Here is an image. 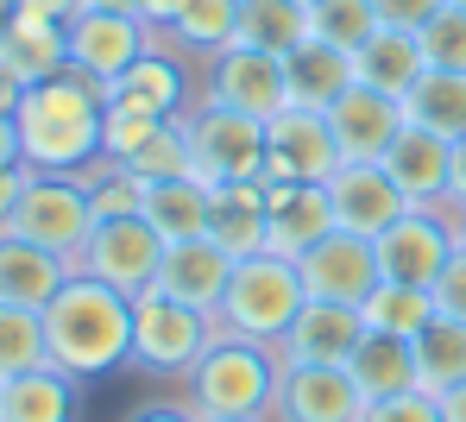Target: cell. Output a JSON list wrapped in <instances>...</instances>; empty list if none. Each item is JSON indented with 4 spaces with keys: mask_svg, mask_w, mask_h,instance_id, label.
I'll use <instances>...</instances> for the list:
<instances>
[{
    "mask_svg": "<svg viewBox=\"0 0 466 422\" xmlns=\"http://www.w3.org/2000/svg\"><path fill=\"white\" fill-rule=\"evenodd\" d=\"M101 120H107V88L82 70H64L51 83L19 88L13 126H19V158L25 170H57L88 176L101 165Z\"/></svg>",
    "mask_w": 466,
    "mask_h": 422,
    "instance_id": "obj_1",
    "label": "cell"
},
{
    "mask_svg": "<svg viewBox=\"0 0 466 422\" xmlns=\"http://www.w3.org/2000/svg\"><path fill=\"white\" fill-rule=\"evenodd\" d=\"M45 340H51V366H64L70 378L82 385L107 378L133 366V296L76 271L45 309Z\"/></svg>",
    "mask_w": 466,
    "mask_h": 422,
    "instance_id": "obj_2",
    "label": "cell"
},
{
    "mask_svg": "<svg viewBox=\"0 0 466 422\" xmlns=\"http://www.w3.org/2000/svg\"><path fill=\"white\" fill-rule=\"evenodd\" d=\"M278 347L265 340H233L215 328V340L202 347V359L183 372V404L196 417H252V422H271V404H278Z\"/></svg>",
    "mask_w": 466,
    "mask_h": 422,
    "instance_id": "obj_3",
    "label": "cell"
},
{
    "mask_svg": "<svg viewBox=\"0 0 466 422\" xmlns=\"http://www.w3.org/2000/svg\"><path fill=\"white\" fill-rule=\"evenodd\" d=\"M303 303H309V290H303L297 258L252 253V258L233 265V284H228V296H221V309H215V328L233 335V340H265V347H278Z\"/></svg>",
    "mask_w": 466,
    "mask_h": 422,
    "instance_id": "obj_4",
    "label": "cell"
},
{
    "mask_svg": "<svg viewBox=\"0 0 466 422\" xmlns=\"http://www.w3.org/2000/svg\"><path fill=\"white\" fill-rule=\"evenodd\" d=\"M6 234L45 246V253L70 258L76 265L88 234H95V202H88V183L82 176H57V170H32L25 176V196L6 221Z\"/></svg>",
    "mask_w": 466,
    "mask_h": 422,
    "instance_id": "obj_5",
    "label": "cell"
},
{
    "mask_svg": "<svg viewBox=\"0 0 466 422\" xmlns=\"http://www.w3.org/2000/svg\"><path fill=\"white\" fill-rule=\"evenodd\" d=\"M215 340V316L208 309H189L164 290H139L133 296V366L152 372V378H183L202 347Z\"/></svg>",
    "mask_w": 466,
    "mask_h": 422,
    "instance_id": "obj_6",
    "label": "cell"
},
{
    "mask_svg": "<svg viewBox=\"0 0 466 422\" xmlns=\"http://www.w3.org/2000/svg\"><path fill=\"white\" fill-rule=\"evenodd\" d=\"M183 126H189V176H202L208 189L265 170V126L271 120L233 114L221 101H202L196 95V107L183 114Z\"/></svg>",
    "mask_w": 466,
    "mask_h": 422,
    "instance_id": "obj_7",
    "label": "cell"
},
{
    "mask_svg": "<svg viewBox=\"0 0 466 422\" xmlns=\"http://www.w3.org/2000/svg\"><path fill=\"white\" fill-rule=\"evenodd\" d=\"M202 101H221L233 114H252V120H278L290 101V64L258 51V45H228L221 57L202 64Z\"/></svg>",
    "mask_w": 466,
    "mask_h": 422,
    "instance_id": "obj_8",
    "label": "cell"
},
{
    "mask_svg": "<svg viewBox=\"0 0 466 422\" xmlns=\"http://www.w3.org/2000/svg\"><path fill=\"white\" fill-rule=\"evenodd\" d=\"M157 265H164V234H157L146 215H120V221H95L88 246H82L76 271L95 284H114L120 296H139L157 284Z\"/></svg>",
    "mask_w": 466,
    "mask_h": 422,
    "instance_id": "obj_9",
    "label": "cell"
},
{
    "mask_svg": "<svg viewBox=\"0 0 466 422\" xmlns=\"http://www.w3.org/2000/svg\"><path fill=\"white\" fill-rule=\"evenodd\" d=\"M454 246H461L454 208H410V215H397L385 234L372 240L379 277L385 284H422V290L441 277V265L454 258Z\"/></svg>",
    "mask_w": 466,
    "mask_h": 422,
    "instance_id": "obj_10",
    "label": "cell"
},
{
    "mask_svg": "<svg viewBox=\"0 0 466 422\" xmlns=\"http://www.w3.org/2000/svg\"><path fill=\"white\" fill-rule=\"evenodd\" d=\"M340 170V146L328 133V114L315 107H284L265 126V183H328Z\"/></svg>",
    "mask_w": 466,
    "mask_h": 422,
    "instance_id": "obj_11",
    "label": "cell"
},
{
    "mask_svg": "<svg viewBox=\"0 0 466 422\" xmlns=\"http://www.w3.org/2000/svg\"><path fill=\"white\" fill-rule=\"evenodd\" d=\"M157 45V32L139 19V13H101V6H82L70 19V70L95 76L107 88L120 70H133L146 51Z\"/></svg>",
    "mask_w": 466,
    "mask_h": 422,
    "instance_id": "obj_12",
    "label": "cell"
},
{
    "mask_svg": "<svg viewBox=\"0 0 466 422\" xmlns=\"http://www.w3.org/2000/svg\"><path fill=\"white\" fill-rule=\"evenodd\" d=\"M410 126L403 101L379 95V88L353 83L334 107H328V133L340 146V165H385V152L397 146V133Z\"/></svg>",
    "mask_w": 466,
    "mask_h": 422,
    "instance_id": "obj_13",
    "label": "cell"
},
{
    "mask_svg": "<svg viewBox=\"0 0 466 422\" xmlns=\"http://www.w3.org/2000/svg\"><path fill=\"white\" fill-rule=\"evenodd\" d=\"M366 340V316L360 303H328V296H309L297 309V322L278 340V359L284 366H347Z\"/></svg>",
    "mask_w": 466,
    "mask_h": 422,
    "instance_id": "obj_14",
    "label": "cell"
},
{
    "mask_svg": "<svg viewBox=\"0 0 466 422\" xmlns=\"http://www.w3.org/2000/svg\"><path fill=\"white\" fill-rule=\"evenodd\" d=\"M107 107H133V114H152V120H183L196 107L189 57H177L170 45H152L133 70H120L107 83Z\"/></svg>",
    "mask_w": 466,
    "mask_h": 422,
    "instance_id": "obj_15",
    "label": "cell"
},
{
    "mask_svg": "<svg viewBox=\"0 0 466 422\" xmlns=\"http://www.w3.org/2000/svg\"><path fill=\"white\" fill-rule=\"evenodd\" d=\"M366 397L347 366H284L271 422H360Z\"/></svg>",
    "mask_w": 466,
    "mask_h": 422,
    "instance_id": "obj_16",
    "label": "cell"
},
{
    "mask_svg": "<svg viewBox=\"0 0 466 422\" xmlns=\"http://www.w3.org/2000/svg\"><path fill=\"white\" fill-rule=\"evenodd\" d=\"M328 202H334V227L360 240H379L397 215H410V196L390 183L385 165H340L328 176Z\"/></svg>",
    "mask_w": 466,
    "mask_h": 422,
    "instance_id": "obj_17",
    "label": "cell"
},
{
    "mask_svg": "<svg viewBox=\"0 0 466 422\" xmlns=\"http://www.w3.org/2000/svg\"><path fill=\"white\" fill-rule=\"evenodd\" d=\"M297 271H303V290H309V296H328V303H366L372 284H379V253H372V240L334 227L328 240H315L309 253L297 258Z\"/></svg>",
    "mask_w": 466,
    "mask_h": 422,
    "instance_id": "obj_18",
    "label": "cell"
},
{
    "mask_svg": "<svg viewBox=\"0 0 466 422\" xmlns=\"http://www.w3.org/2000/svg\"><path fill=\"white\" fill-rule=\"evenodd\" d=\"M265 253L303 258L315 240L334 234V202L328 183H265Z\"/></svg>",
    "mask_w": 466,
    "mask_h": 422,
    "instance_id": "obj_19",
    "label": "cell"
},
{
    "mask_svg": "<svg viewBox=\"0 0 466 422\" xmlns=\"http://www.w3.org/2000/svg\"><path fill=\"white\" fill-rule=\"evenodd\" d=\"M233 265L239 258L228 246H215L208 234L202 240H177V246H164V265H157V290L164 296H177V303H189V309H221V296H228L233 284Z\"/></svg>",
    "mask_w": 466,
    "mask_h": 422,
    "instance_id": "obj_20",
    "label": "cell"
},
{
    "mask_svg": "<svg viewBox=\"0 0 466 422\" xmlns=\"http://www.w3.org/2000/svg\"><path fill=\"white\" fill-rule=\"evenodd\" d=\"M390 183L410 196V208H448V170H454V139L403 126L397 146L385 152Z\"/></svg>",
    "mask_w": 466,
    "mask_h": 422,
    "instance_id": "obj_21",
    "label": "cell"
},
{
    "mask_svg": "<svg viewBox=\"0 0 466 422\" xmlns=\"http://www.w3.org/2000/svg\"><path fill=\"white\" fill-rule=\"evenodd\" d=\"M0 70L19 88L51 83L70 70V25L57 19H32V13H13L6 32H0Z\"/></svg>",
    "mask_w": 466,
    "mask_h": 422,
    "instance_id": "obj_22",
    "label": "cell"
},
{
    "mask_svg": "<svg viewBox=\"0 0 466 422\" xmlns=\"http://www.w3.org/2000/svg\"><path fill=\"white\" fill-rule=\"evenodd\" d=\"M82 417V378L64 366H32L0 378V422H76Z\"/></svg>",
    "mask_w": 466,
    "mask_h": 422,
    "instance_id": "obj_23",
    "label": "cell"
},
{
    "mask_svg": "<svg viewBox=\"0 0 466 422\" xmlns=\"http://www.w3.org/2000/svg\"><path fill=\"white\" fill-rule=\"evenodd\" d=\"M76 277V265L19 234H0V303H19V309H51V296Z\"/></svg>",
    "mask_w": 466,
    "mask_h": 422,
    "instance_id": "obj_24",
    "label": "cell"
},
{
    "mask_svg": "<svg viewBox=\"0 0 466 422\" xmlns=\"http://www.w3.org/2000/svg\"><path fill=\"white\" fill-rule=\"evenodd\" d=\"M265 176H239V183H215L208 189V240L228 246L233 258L265 253Z\"/></svg>",
    "mask_w": 466,
    "mask_h": 422,
    "instance_id": "obj_25",
    "label": "cell"
},
{
    "mask_svg": "<svg viewBox=\"0 0 466 422\" xmlns=\"http://www.w3.org/2000/svg\"><path fill=\"white\" fill-rule=\"evenodd\" d=\"M284 64H290V101L315 107V114H328L347 88L360 83V57L340 51V45H321V38H309L303 51H290Z\"/></svg>",
    "mask_w": 466,
    "mask_h": 422,
    "instance_id": "obj_26",
    "label": "cell"
},
{
    "mask_svg": "<svg viewBox=\"0 0 466 422\" xmlns=\"http://www.w3.org/2000/svg\"><path fill=\"white\" fill-rule=\"evenodd\" d=\"M157 45H170V51L189 57V64L221 57L228 45H239V0H183L177 25H170Z\"/></svg>",
    "mask_w": 466,
    "mask_h": 422,
    "instance_id": "obj_27",
    "label": "cell"
},
{
    "mask_svg": "<svg viewBox=\"0 0 466 422\" xmlns=\"http://www.w3.org/2000/svg\"><path fill=\"white\" fill-rule=\"evenodd\" d=\"M347 372H353V385H360L366 404H385V397L416 391V353H410L403 335H372V328H366L360 353L347 359Z\"/></svg>",
    "mask_w": 466,
    "mask_h": 422,
    "instance_id": "obj_28",
    "label": "cell"
},
{
    "mask_svg": "<svg viewBox=\"0 0 466 422\" xmlns=\"http://www.w3.org/2000/svg\"><path fill=\"white\" fill-rule=\"evenodd\" d=\"M146 221L164 234V246L202 240V234H208V183H202V176H164V183H146Z\"/></svg>",
    "mask_w": 466,
    "mask_h": 422,
    "instance_id": "obj_29",
    "label": "cell"
},
{
    "mask_svg": "<svg viewBox=\"0 0 466 422\" xmlns=\"http://www.w3.org/2000/svg\"><path fill=\"white\" fill-rule=\"evenodd\" d=\"M422 70H429V57H422V45H416V32H372L366 45H360V83L379 88V95H410V88L422 83Z\"/></svg>",
    "mask_w": 466,
    "mask_h": 422,
    "instance_id": "obj_30",
    "label": "cell"
},
{
    "mask_svg": "<svg viewBox=\"0 0 466 422\" xmlns=\"http://www.w3.org/2000/svg\"><path fill=\"white\" fill-rule=\"evenodd\" d=\"M315 38V19L303 0H239V45H258L271 57H290Z\"/></svg>",
    "mask_w": 466,
    "mask_h": 422,
    "instance_id": "obj_31",
    "label": "cell"
},
{
    "mask_svg": "<svg viewBox=\"0 0 466 422\" xmlns=\"http://www.w3.org/2000/svg\"><path fill=\"white\" fill-rule=\"evenodd\" d=\"M410 353H416V391L441 397V391L466 385V322H448V316H435L422 335L410 340Z\"/></svg>",
    "mask_w": 466,
    "mask_h": 422,
    "instance_id": "obj_32",
    "label": "cell"
},
{
    "mask_svg": "<svg viewBox=\"0 0 466 422\" xmlns=\"http://www.w3.org/2000/svg\"><path fill=\"white\" fill-rule=\"evenodd\" d=\"M403 114H410V126H422V133L461 139L466 133V76L461 70H422V83L403 95Z\"/></svg>",
    "mask_w": 466,
    "mask_h": 422,
    "instance_id": "obj_33",
    "label": "cell"
},
{
    "mask_svg": "<svg viewBox=\"0 0 466 422\" xmlns=\"http://www.w3.org/2000/svg\"><path fill=\"white\" fill-rule=\"evenodd\" d=\"M360 316H366V328L372 335H403L416 340L429 322H435V290H422V284H372V296L360 303Z\"/></svg>",
    "mask_w": 466,
    "mask_h": 422,
    "instance_id": "obj_34",
    "label": "cell"
},
{
    "mask_svg": "<svg viewBox=\"0 0 466 422\" xmlns=\"http://www.w3.org/2000/svg\"><path fill=\"white\" fill-rule=\"evenodd\" d=\"M51 366V340H45V309H19L0 303V378Z\"/></svg>",
    "mask_w": 466,
    "mask_h": 422,
    "instance_id": "obj_35",
    "label": "cell"
},
{
    "mask_svg": "<svg viewBox=\"0 0 466 422\" xmlns=\"http://www.w3.org/2000/svg\"><path fill=\"white\" fill-rule=\"evenodd\" d=\"M309 19H315V38H321V45H340V51H353V57H360V45H366L372 32H385L379 0H321Z\"/></svg>",
    "mask_w": 466,
    "mask_h": 422,
    "instance_id": "obj_36",
    "label": "cell"
},
{
    "mask_svg": "<svg viewBox=\"0 0 466 422\" xmlns=\"http://www.w3.org/2000/svg\"><path fill=\"white\" fill-rule=\"evenodd\" d=\"M88 202L95 221H120V215H146V176H133L127 165H95L88 176Z\"/></svg>",
    "mask_w": 466,
    "mask_h": 422,
    "instance_id": "obj_37",
    "label": "cell"
},
{
    "mask_svg": "<svg viewBox=\"0 0 466 422\" xmlns=\"http://www.w3.org/2000/svg\"><path fill=\"white\" fill-rule=\"evenodd\" d=\"M416 45H422L429 70H461V76H466V13L454 6V0L416 32Z\"/></svg>",
    "mask_w": 466,
    "mask_h": 422,
    "instance_id": "obj_38",
    "label": "cell"
},
{
    "mask_svg": "<svg viewBox=\"0 0 466 422\" xmlns=\"http://www.w3.org/2000/svg\"><path fill=\"white\" fill-rule=\"evenodd\" d=\"M133 176H146V183H164V176H189V126L183 120H164L152 133V146L133 158Z\"/></svg>",
    "mask_w": 466,
    "mask_h": 422,
    "instance_id": "obj_39",
    "label": "cell"
},
{
    "mask_svg": "<svg viewBox=\"0 0 466 422\" xmlns=\"http://www.w3.org/2000/svg\"><path fill=\"white\" fill-rule=\"evenodd\" d=\"M360 422H441V397L429 391H403V397H385V404H366Z\"/></svg>",
    "mask_w": 466,
    "mask_h": 422,
    "instance_id": "obj_40",
    "label": "cell"
},
{
    "mask_svg": "<svg viewBox=\"0 0 466 422\" xmlns=\"http://www.w3.org/2000/svg\"><path fill=\"white\" fill-rule=\"evenodd\" d=\"M429 290H435V316L466 322V246H454V258L441 265V277H435Z\"/></svg>",
    "mask_w": 466,
    "mask_h": 422,
    "instance_id": "obj_41",
    "label": "cell"
},
{
    "mask_svg": "<svg viewBox=\"0 0 466 422\" xmlns=\"http://www.w3.org/2000/svg\"><path fill=\"white\" fill-rule=\"evenodd\" d=\"M441 6H448V0H379V19H385L390 32H422Z\"/></svg>",
    "mask_w": 466,
    "mask_h": 422,
    "instance_id": "obj_42",
    "label": "cell"
},
{
    "mask_svg": "<svg viewBox=\"0 0 466 422\" xmlns=\"http://www.w3.org/2000/svg\"><path fill=\"white\" fill-rule=\"evenodd\" d=\"M25 165H0V234H6V221H13V208H19V196H25Z\"/></svg>",
    "mask_w": 466,
    "mask_h": 422,
    "instance_id": "obj_43",
    "label": "cell"
},
{
    "mask_svg": "<svg viewBox=\"0 0 466 422\" xmlns=\"http://www.w3.org/2000/svg\"><path fill=\"white\" fill-rule=\"evenodd\" d=\"M133 13H139V19H146V25H152L157 38H164V32H170V25H177V13H183V0H139V6H133Z\"/></svg>",
    "mask_w": 466,
    "mask_h": 422,
    "instance_id": "obj_44",
    "label": "cell"
},
{
    "mask_svg": "<svg viewBox=\"0 0 466 422\" xmlns=\"http://www.w3.org/2000/svg\"><path fill=\"white\" fill-rule=\"evenodd\" d=\"M19 13H32V19H57V25H70L82 13V0H19Z\"/></svg>",
    "mask_w": 466,
    "mask_h": 422,
    "instance_id": "obj_45",
    "label": "cell"
},
{
    "mask_svg": "<svg viewBox=\"0 0 466 422\" xmlns=\"http://www.w3.org/2000/svg\"><path fill=\"white\" fill-rule=\"evenodd\" d=\"M448 208H454V215L466 208V133L454 139V170H448Z\"/></svg>",
    "mask_w": 466,
    "mask_h": 422,
    "instance_id": "obj_46",
    "label": "cell"
},
{
    "mask_svg": "<svg viewBox=\"0 0 466 422\" xmlns=\"http://www.w3.org/2000/svg\"><path fill=\"white\" fill-rule=\"evenodd\" d=\"M127 422H202L189 404H146V410H133Z\"/></svg>",
    "mask_w": 466,
    "mask_h": 422,
    "instance_id": "obj_47",
    "label": "cell"
},
{
    "mask_svg": "<svg viewBox=\"0 0 466 422\" xmlns=\"http://www.w3.org/2000/svg\"><path fill=\"white\" fill-rule=\"evenodd\" d=\"M0 165H25V158H19V126H13L6 107H0Z\"/></svg>",
    "mask_w": 466,
    "mask_h": 422,
    "instance_id": "obj_48",
    "label": "cell"
},
{
    "mask_svg": "<svg viewBox=\"0 0 466 422\" xmlns=\"http://www.w3.org/2000/svg\"><path fill=\"white\" fill-rule=\"evenodd\" d=\"M441 422H466V385L441 391Z\"/></svg>",
    "mask_w": 466,
    "mask_h": 422,
    "instance_id": "obj_49",
    "label": "cell"
},
{
    "mask_svg": "<svg viewBox=\"0 0 466 422\" xmlns=\"http://www.w3.org/2000/svg\"><path fill=\"white\" fill-rule=\"evenodd\" d=\"M82 6H101V13H133L139 0H82Z\"/></svg>",
    "mask_w": 466,
    "mask_h": 422,
    "instance_id": "obj_50",
    "label": "cell"
},
{
    "mask_svg": "<svg viewBox=\"0 0 466 422\" xmlns=\"http://www.w3.org/2000/svg\"><path fill=\"white\" fill-rule=\"evenodd\" d=\"M19 13V0H0V32H6V19Z\"/></svg>",
    "mask_w": 466,
    "mask_h": 422,
    "instance_id": "obj_51",
    "label": "cell"
},
{
    "mask_svg": "<svg viewBox=\"0 0 466 422\" xmlns=\"http://www.w3.org/2000/svg\"><path fill=\"white\" fill-rule=\"evenodd\" d=\"M454 234H461V246H466V208H461V215H454Z\"/></svg>",
    "mask_w": 466,
    "mask_h": 422,
    "instance_id": "obj_52",
    "label": "cell"
},
{
    "mask_svg": "<svg viewBox=\"0 0 466 422\" xmlns=\"http://www.w3.org/2000/svg\"><path fill=\"white\" fill-rule=\"evenodd\" d=\"M208 422H252V417H208Z\"/></svg>",
    "mask_w": 466,
    "mask_h": 422,
    "instance_id": "obj_53",
    "label": "cell"
},
{
    "mask_svg": "<svg viewBox=\"0 0 466 422\" xmlns=\"http://www.w3.org/2000/svg\"><path fill=\"white\" fill-rule=\"evenodd\" d=\"M303 6H309V13H315V6H321V0H303Z\"/></svg>",
    "mask_w": 466,
    "mask_h": 422,
    "instance_id": "obj_54",
    "label": "cell"
},
{
    "mask_svg": "<svg viewBox=\"0 0 466 422\" xmlns=\"http://www.w3.org/2000/svg\"><path fill=\"white\" fill-rule=\"evenodd\" d=\"M454 6H461V13H466V0H454Z\"/></svg>",
    "mask_w": 466,
    "mask_h": 422,
    "instance_id": "obj_55",
    "label": "cell"
}]
</instances>
